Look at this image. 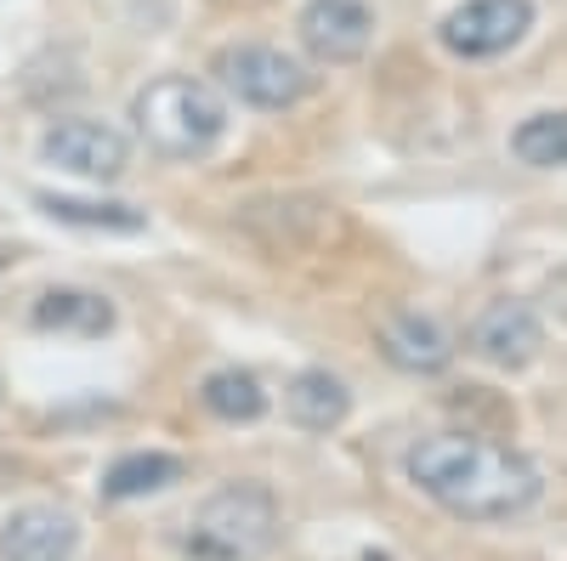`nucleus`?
Wrapping results in <instances>:
<instances>
[{"instance_id":"1a4fd4ad","label":"nucleus","mask_w":567,"mask_h":561,"mask_svg":"<svg viewBox=\"0 0 567 561\" xmlns=\"http://www.w3.org/2000/svg\"><path fill=\"white\" fill-rule=\"evenodd\" d=\"M80 522L63 505H18L0 528V561H74Z\"/></svg>"},{"instance_id":"39448f33","label":"nucleus","mask_w":567,"mask_h":561,"mask_svg":"<svg viewBox=\"0 0 567 561\" xmlns=\"http://www.w3.org/2000/svg\"><path fill=\"white\" fill-rule=\"evenodd\" d=\"M534 18H539L534 0H460L437 23V40L460 63H488V58H505L511 45H523Z\"/></svg>"},{"instance_id":"dca6fc26","label":"nucleus","mask_w":567,"mask_h":561,"mask_svg":"<svg viewBox=\"0 0 567 561\" xmlns=\"http://www.w3.org/2000/svg\"><path fill=\"white\" fill-rule=\"evenodd\" d=\"M511 154L528 170H567V108L528 114L511 131Z\"/></svg>"},{"instance_id":"ddd939ff","label":"nucleus","mask_w":567,"mask_h":561,"mask_svg":"<svg viewBox=\"0 0 567 561\" xmlns=\"http://www.w3.org/2000/svg\"><path fill=\"white\" fill-rule=\"evenodd\" d=\"M187 477V465L165 448H136V454H120L109 471H103V499L114 505H131V499H148V494H165Z\"/></svg>"},{"instance_id":"6e6552de","label":"nucleus","mask_w":567,"mask_h":561,"mask_svg":"<svg viewBox=\"0 0 567 561\" xmlns=\"http://www.w3.org/2000/svg\"><path fill=\"white\" fill-rule=\"evenodd\" d=\"M465 341L488 368L516 374V368H528L545 352V323H539V312L528 301H494V307L477 312V323H471Z\"/></svg>"},{"instance_id":"7ed1b4c3","label":"nucleus","mask_w":567,"mask_h":561,"mask_svg":"<svg viewBox=\"0 0 567 561\" xmlns=\"http://www.w3.org/2000/svg\"><path fill=\"white\" fill-rule=\"evenodd\" d=\"M284 528L278 494L267 482H221L205 494V505L182 528V555L187 561H261L272 555Z\"/></svg>"},{"instance_id":"9d476101","label":"nucleus","mask_w":567,"mask_h":561,"mask_svg":"<svg viewBox=\"0 0 567 561\" xmlns=\"http://www.w3.org/2000/svg\"><path fill=\"white\" fill-rule=\"evenodd\" d=\"M374 346H381V357L403 374H443L454 363V341L437 318L425 312H392L381 323V335H374Z\"/></svg>"},{"instance_id":"423d86ee","label":"nucleus","mask_w":567,"mask_h":561,"mask_svg":"<svg viewBox=\"0 0 567 561\" xmlns=\"http://www.w3.org/2000/svg\"><path fill=\"white\" fill-rule=\"evenodd\" d=\"M40 159L69 170V176H85V181H114L131 165V143H125V131L109 125V120H74L69 114V120L45 125Z\"/></svg>"},{"instance_id":"20e7f679","label":"nucleus","mask_w":567,"mask_h":561,"mask_svg":"<svg viewBox=\"0 0 567 561\" xmlns=\"http://www.w3.org/2000/svg\"><path fill=\"white\" fill-rule=\"evenodd\" d=\"M216 85L227 91L233 103L245 108H261V114H284L312 97L318 74L296 58L284 52V45H267V40H239V45H221L216 63H210Z\"/></svg>"},{"instance_id":"9b49d317","label":"nucleus","mask_w":567,"mask_h":561,"mask_svg":"<svg viewBox=\"0 0 567 561\" xmlns=\"http://www.w3.org/2000/svg\"><path fill=\"white\" fill-rule=\"evenodd\" d=\"M114 301L97 295V290H74V284H58V290H40L34 307H29V323L40 335H85V341H103L114 330Z\"/></svg>"},{"instance_id":"f03ea898","label":"nucleus","mask_w":567,"mask_h":561,"mask_svg":"<svg viewBox=\"0 0 567 561\" xmlns=\"http://www.w3.org/2000/svg\"><path fill=\"white\" fill-rule=\"evenodd\" d=\"M136 136L159 159H205L227 136V103L210 80L194 74H159L131 97Z\"/></svg>"},{"instance_id":"f8f14e48","label":"nucleus","mask_w":567,"mask_h":561,"mask_svg":"<svg viewBox=\"0 0 567 561\" xmlns=\"http://www.w3.org/2000/svg\"><path fill=\"white\" fill-rule=\"evenodd\" d=\"M284 414H290L301 432H336V426H347V414H352V392H347L341 374L301 368L296 381L284 386Z\"/></svg>"},{"instance_id":"f257e3e1","label":"nucleus","mask_w":567,"mask_h":561,"mask_svg":"<svg viewBox=\"0 0 567 561\" xmlns=\"http://www.w3.org/2000/svg\"><path fill=\"white\" fill-rule=\"evenodd\" d=\"M403 477L460 522H511L523 510H534L545 494V477L528 454H516L511 443H494V437H471V432L420 437L403 454Z\"/></svg>"},{"instance_id":"2eb2a0df","label":"nucleus","mask_w":567,"mask_h":561,"mask_svg":"<svg viewBox=\"0 0 567 561\" xmlns=\"http://www.w3.org/2000/svg\"><path fill=\"white\" fill-rule=\"evenodd\" d=\"M34 205L63 221V227H85V232H142L148 210L120 205V199H74V194H34Z\"/></svg>"},{"instance_id":"f3484780","label":"nucleus","mask_w":567,"mask_h":561,"mask_svg":"<svg viewBox=\"0 0 567 561\" xmlns=\"http://www.w3.org/2000/svg\"><path fill=\"white\" fill-rule=\"evenodd\" d=\"M358 561H392V555H386V550H363Z\"/></svg>"},{"instance_id":"a211bd4d","label":"nucleus","mask_w":567,"mask_h":561,"mask_svg":"<svg viewBox=\"0 0 567 561\" xmlns=\"http://www.w3.org/2000/svg\"><path fill=\"white\" fill-rule=\"evenodd\" d=\"M0 408H7V381H0Z\"/></svg>"},{"instance_id":"0eeeda50","label":"nucleus","mask_w":567,"mask_h":561,"mask_svg":"<svg viewBox=\"0 0 567 561\" xmlns=\"http://www.w3.org/2000/svg\"><path fill=\"white\" fill-rule=\"evenodd\" d=\"M301 45L329 63V69H352L369 58V45H374V7L369 0H307L301 18Z\"/></svg>"},{"instance_id":"4468645a","label":"nucleus","mask_w":567,"mask_h":561,"mask_svg":"<svg viewBox=\"0 0 567 561\" xmlns=\"http://www.w3.org/2000/svg\"><path fill=\"white\" fill-rule=\"evenodd\" d=\"M199 403L216 419H227V426H256V419L267 414V386L250 368H210L199 381Z\"/></svg>"}]
</instances>
